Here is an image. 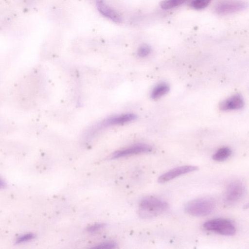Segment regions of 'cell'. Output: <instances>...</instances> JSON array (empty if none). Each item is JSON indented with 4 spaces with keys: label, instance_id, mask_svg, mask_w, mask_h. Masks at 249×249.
<instances>
[{
    "label": "cell",
    "instance_id": "cell-9",
    "mask_svg": "<svg viewBox=\"0 0 249 249\" xmlns=\"http://www.w3.org/2000/svg\"><path fill=\"white\" fill-rule=\"evenodd\" d=\"M244 105L243 97L241 95L237 94L221 102L219 107L222 111L234 110L241 109Z\"/></svg>",
    "mask_w": 249,
    "mask_h": 249
},
{
    "label": "cell",
    "instance_id": "cell-12",
    "mask_svg": "<svg viewBox=\"0 0 249 249\" xmlns=\"http://www.w3.org/2000/svg\"><path fill=\"white\" fill-rule=\"evenodd\" d=\"M232 151L228 147H223L218 149L213 156V159L217 161H222L228 159L231 155Z\"/></svg>",
    "mask_w": 249,
    "mask_h": 249
},
{
    "label": "cell",
    "instance_id": "cell-8",
    "mask_svg": "<svg viewBox=\"0 0 249 249\" xmlns=\"http://www.w3.org/2000/svg\"><path fill=\"white\" fill-rule=\"evenodd\" d=\"M153 148L149 145L143 143L137 144L126 148L118 150L112 155V158L116 159L133 155L151 152Z\"/></svg>",
    "mask_w": 249,
    "mask_h": 249
},
{
    "label": "cell",
    "instance_id": "cell-5",
    "mask_svg": "<svg viewBox=\"0 0 249 249\" xmlns=\"http://www.w3.org/2000/svg\"><path fill=\"white\" fill-rule=\"evenodd\" d=\"M137 117L135 114L130 113L112 116L100 122L93 130L96 131L105 127L129 123L135 120Z\"/></svg>",
    "mask_w": 249,
    "mask_h": 249
},
{
    "label": "cell",
    "instance_id": "cell-15",
    "mask_svg": "<svg viewBox=\"0 0 249 249\" xmlns=\"http://www.w3.org/2000/svg\"><path fill=\"white\" fill-rule=\"evenodd\" d=\"M36 238V235L33 233H28L19 236L16 241L17 244H21L33 240Z\"/></svg>",
    "mask_w": 249,
    "mask_h": 249
},
{
    "label": "cell",
    "instance_id": "cell-10",
    "mask_svg": "<svg viewBox=\"0 0 249 249\" xmlns=\"http://www.w3.org/2000/svg\"><path fill=\"white\" fill-rule=\"evenodd\" d=\"M96 6L99 12L105 17L114 22L120 23L122 21L121 16L102 0L96 2Z\"/></svg>",
    "mask_w": 249,
    "mask_h": 249
},
{
    "label": "cell",
    "instance_id": "cell-2",
    "mask_svg": "<svg viewBox=\"0 0 249 249\" xmlns=\"http://www.w3.org/2000/svg\"><path fill=\"white\" fill-rule=\"evenodd\" d=\"M215 206V202L213 199L201 197L187 202L184 206V210L192 215L204 216L212 213Z\"/></svg>",
    "mask_w": 249,
    "mask_h": 249
},
{
    "label": "cell",
    "instance_id": "cell-17",
    "mask_svg": "<svg viewBox=\"0 0 249 249\" xmlns=\"http://www.w3.org/2000/svg\"><path fill=\"white\" fill-rule=\"evenodd\" d=\"M116 244L112 242H105L95 246L94 248L100 249H112L115 248Z\"/></svg>",
    "mask_w": 249,
    "mask_h": 249
},
{
    "label": "cell",
    "instance_id": "cell-13",
    "mask_svg": "<svg viewBox=\"0 0 249 249\" xmlns=\"http://www.w3.org/2000/svg\"><path fill=\"white\" fill-rule=\"evenodd\" d=\"M188 0H164L160 3V6L164 9H170L177 7Z\"/></svg>",
    "mask_w": 249,
    "mask_h": 249
},
{
    "label": "cell",
    "instance_id": "cell-19",
    "mask_svg": "<svg viewBox=\"0 0 249 249\" xmlns=\"http://www.w3.org/2000/svg\"><path fill=\"white\" fill-rule=\"evenodd\" d=\"M5 183L2 179L0 178V188H3L5 186Z\"/></svg>",
    "mask_w": 249,
    "mask_h": 249
},
{
    "label": "cell",
    "instance_id": "cell-6",
    "mask_svg": "<svg viewBox=\"0 0 249 249\" xmlns=\"http://www.w3.org/2000/svg\"><path fill=\"white\" fill-rule=\"evenodd\" d=\"M247 7V3L240 0H230L218 4L215 8L216 13L227 15L242 11Z\"/></svg>",
    "mask_w": 249,
    "mask_h": 249
},
{
    "label": "cell",
    "instance_id": "cell-3",
    "mask_svg": "<svg viewBox=\"0 0 249 249\" xmlns=\"http://www.w3.org/2000/svg\"><path fill=\"white\" fill-rule=\"evenodd\" d=\"M203 228L207 231L225 236H231L236 232V228L230 220L224 218H215L206 221Z\"/></svg>",
    "mask_w": 249,
    "mask_h": 249
},
{
    "label": "cell",
    "instance_id": "cell-7",
    "mask_svg": "<svg viewBox=\"0 0 249 249\" xmlns=\"http://www.w3.org/2000/svg\"><path fill=\"white\" fill-rule=\"evenodd\" d=\"M198 169V167L194 165L179 166L162 174L159 177L158 181L159 183H164L182 175L196 171Z\"/></svg>",
    "mask_w": 249,
    "mask_h": 249
},
{
    "label": "cell",
    "instance_id": "cell-18",
    "mask_svg": "<svg viewBox=\"0 0 249 249\" xmlns=\"http://www.w3.org/2000/svg\"><path fill=\"white\" fill-rule=\"evenodd\" d=\"M105 225L103 223L95 224L87 228V231L90 232H94L104 228Z\"/></svg>",
    "mask_w": 249,
    "mask_h": 249
},
{
    "label": "cell",
    "instance_id": "cell-11",
    "mask_svg": "<svg viewBox=\"0 0 249 249\" xmlns=\"http://www.w3.org/2000/svg\"><path fill=\"white\" fill-rule=\"evenodd\" d=\"M170 87L165 82L160 83L157 85L153 89L151 93V97L153 99H157L166 94L169 91Z\"/></svg>",
    "mask_w": 249,
    "mask_h": 249
},
{
    "label": "cell",
    "instance_id": "cell-14",
    "mask_svg": "<svg viewBox=\"0 0 249 249\" xmlns=\"http://www.w3.org/2000/svg\"><path fill=\"white\" fill-rule=\"evenodd\" d=\"M212 0H193L191 6L192 8L196 10H201L206 7Z\"/></svg>",
    "mask_w": 249,
    "mask_h": 249
},
{
    "label": "cell",
    "instance_id": "cell-1",
    "mask_svg": "<svg viewBox=\"0 0 249 249\" xmlns=\"http://www.w3.org/2000/svg\"><path fill=\"white\" fill-rule=\"evenodd\" d=\"M168 204L155 196H148L142 198L139 206V214L142 218L155 217L167 210Z\"/></svg>",
    "mask_w": 249,
    "mask_h": 249
},
{
    "label": "cell",
    "instance_id": "cell-4",
    "mask_svg": "<svg viewBox=\"0 0 249 249\" xmlns=\"http://www.w3.org/2000/svg\"><path fill=\"white\" fill-rule=\"evenodd\" d=\"M244 192V187L242 182L234 180L228 185L224 196V202L227 205H232L242 198Z\"/></svg>",
    "mask_w": 249,
    "mask_h": 249
},
{
    "label": "cell",
    "instance_id": "cell-16",
    "mask_svg": "<svg viewBox=\"0 0 249 249\" xmlns=\"http://www.w3.org/2000/svg\"><path fill=\"white\" fill-rule=\"evenodd\" d=\"M151 51V48L147 45H142L138 50L137 54L141 57L148 55Z\"/></svg>",
    "mask_w": 249,
    "mask_h": 249
}]
</instances>
